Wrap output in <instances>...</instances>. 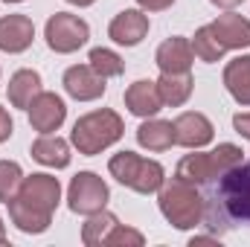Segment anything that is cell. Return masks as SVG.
<instances>
[{"label": "cell", "mask_w": 250, "mask_h": 247, "mask_svg": "<svg viewBox=\"0 0 250 247\" xmlns=\"http://www.w3.org/2000/svg\"><path fill=\"white\" fill-rule=\"evenodd\" d=\"M204 224L212 233H224L233 224H250V163L227 169L204 198Z\"/></svg>", "instance_id": "1"}, {"label": "cell", "mask_w": 250, "mask_h": 247, "mask_svg": "<svg viewBox=\"0 0 250 247\" xmlns=\"http://www.w3.org/2000/svg\"><path fill=\"white\" fill-rule=\"evenodd\" d=\"M157 206L175 230H195L204 224V195L184 178H166L157 189Z\"/></svg>", "instance_id": "2"}, {"label": "cell", "mask_w": 250, "mask_h": 247, "mask_svg": "<svg viewBox=\"0 0 250 247\" xmlns=\"http://www.w3.org/2000/svg\"><path fill=\"white\" fill-rule=\"evenodd\" d=\"M123 134H125L123 117L111 108H99V111H90V114H84L73 123L70 145L79 154L93 157V154H102L105 148H111L114 143H120Z\"/></svg>", "instance_id": "3"}, {"label": "cell", "mask_w": 250, "mask_h": 247, "mask_svg": "<svg viewBox=\"0 0 250 247\" xmlns=\"http://www.w3.org/2000/svg\"><path fill=\"white\" fill-rule=\"evenodd\" d=\"M242 160H245V151L236 143H218V148H212V151L195 148V154H187L178 163V178H184L195 186H207L218 181L227 169L239 166Z\"/></svg>", "instance_id": "4"}, {"label": "cell", "mask_w": 250, "mask_h": 247, "mask_svg": "<svg viewBox=\"0 0 250 247\" xmlns=\"http://www.w3.org/2000/svg\"><path fill=\"white\" fill-rule=\"evenodd\" d=\"M108 172L114 181H120L123 186L140 192V195H154L163 181H166V169L157 160L140 157L134 151H120L108 160Z\"/></svg>", "instance_id": "5"}, {"label": "cell", "mask_w": 250, "mask_h": 247, "mask_svg": "<svg viewBox=\"0 0 250 247\" xmlns=\"http://www.w3.org/2000/svg\"><path fill=\"white\" fill-rule=\"evenodd\" d=\"M44 38H47V47L59 56H70L76 50H82L90 38V26L79 18V15H70V12H56L50 15L47 26H44Z\"/></svg>", "instance_id": "6"}, {"label": "cell", "mask_w": 250, "mask_h": 247, "mask_svg": "<svg viewBox=\"0 0 250 247\" xmlns=\"http://www.w3.org/2000/svg\"><path fill=\"white\" fill-rule=\"evenodd\" d=\"M108 201H111V189L96 172H79L67 186V206L76 215H93L105 209Z\"/></svg>", "instance_id": "7"}, {"label": "cell", "mask_w": 250, "mask_h": 247, "mask_svg": "<svg viewBox=\"0 0 250 247\" xmlns=\"http://www.w3.org/2000/svg\"><path fill=\"white\" fill-rule=\"evenodd\" d=\"M18 198H23L29 206L35 209H44V212H56V206L62 204V184L56 175H47V172H35V175H26Z\"/></svg>", "instance_id": "8"}, {"label": "cell", "mask_w": 250, "mask_h": 247, "mask_svg": "<svg viewBox=\"0 0 250 247\" xmlns=\"http://www.w3.org/2000/svg\"><path fill=\"white\" fill-rule=\"evenodd\" d=\"M108 79H102L90 64H73L64 70V90L67 96H73L76 102H93V99H102L108 84Z\"/></svg>", "instance_id": "9"}, {"label": "cell", "mask_w": 250, "mask_h": 247, "mask_svg": "<svg viewBox=\"0 0 250 247\" xmlns=\"http://www.w3.org/2000/svg\"><path fill=\"white\" fill-rule=\"evenodd\" d=\"M26 114H29V125H32L38 134H53V131H59L64 125V120H67V105H64V99L59 93L41 90V93L29 102Z\"/></svg>", "instance_id": "10"}, {"label": "cell", "mask_w": 250, "mask_h": 247, "mask_svg": "<svg viewBox=\"0 0 250 247\" xmlns=\"http://www.w3.org/2000/svg\"><path fill=\"white\" fill-rule=\"evenodd\" d=\"M175 145L184 148H204L215 140V125L209 123V117H204L201 111H184L181 117H175Z\"/></svg>", "instance_id": "11"}, {"label": "cell", "mask_w": 250, "mask_h": 247, "mask_svg": "<svg viewBox=\"0 0 250 247\" xmlns=\"http://www.w3.org/2000/svg\"><path fill=\"white\" fill-rule=\"evenodd\" d=\"M148 15L143 9H123L120 15H114L111 26H108V38L120 47H137L146 35H148Z\"/></svg>", "instance_id": "12"}, {"label": "cell", "mask_w": 250, "mask_h": 247, "mask_svg": "<svg viewBox=\"0 0 250 247\" xmlns=\"http://www.w3.org/2000/svg\"><path fill=\"white\" fill-rule=\"evenodd\" d=\"M154 62L160 67V73H189L192 64H195V50H192V41L184 35H172L166 38L157 53H154Z\"/></svg>", "instance_id": "13"}, {"label": "cell", "mask_w": 250, "mask_h": 247, "mask_svg": "<svg viewBox=\"0 0 250 247\" xmlns=\"http://www.w3.org/2000/svg\"><path fill=\"white\" fill-rule=\"evenodd\" d=\"M125 108L140 117V120H148V117H157L163 111V99H160V90H157V82L151 79H137L134 84H128L125 90Z\"/></svg>", "instance_id": "14"}, {"label": "cell", "mask_w": 250, "mask_h": 247, "mask_svg": "<svg viewBox=\"0 0 250 247\" xmlns=\"http://www.w3.org/2000/svg\"><path fill=\"white\" fill-rule=\"evenodd\" d=\"M35 41V23L29 15H6L0 18V50L3 53H23Z\"/></svg>", "instance_id": "15"}, {"label": "cell", "mask_w": 250, "mask_h": 247, "mask_svg": "<svg viewBox=\"0 0 250 247\" xmlns=\"http://www.w3.org/2000/svg\"><path fill=\"white\" fill-rule=\"evenodd\" d=\"M212 32L218 38V44L224 50H245L250 47V21L236 15V12H227V15H218L212 23Z\"/></svg>", "instance_id": "16"}, {"label": "cell", "mask_w": 250, "mask_h": 247, "mask_svg": "<svg viewBox=\"0 0 250 247\" xmlns=\"http://www.w3.org/2000/svg\"><path fill=\"white\" fill-rule=\"evenodd\" d=\"M6 206H9L12 224H15L21 233H26V236H41V233H47L50 224H53V212H44V209L29 206L23 198H12Z\"/></svg>", "instance_id": "17"}, {"label": "cell", "mask_w": 250, "mask_h": 247, "mask_svg": "<svg viewBox=\"0 0 250 247\" xmlns=\"http://www.w3.org/2000/svg\"><path fill=\"white\" fill-rule=\"evenodd\" d=\"M32 160H38L41 166H50V169H67L70 166V143L62 140L59 134H41L32 148H29Z\"/></svg>", "instance_id": "18"}, {"label": "cell", "mask_w": 250, "mask_h": 247, "mask_svg": "<svg viewBox=\"0 0 250 247\" xmlns=\"http://www.w3.org/2000/svg\"><path fill=\"white\" fill-rule=\"evenodd\" d=\"M221 79H224L227 93H230L239 105L250 108V56H236L233 62H227Z\"/></svg>", "instance_id": "19"}, {"label": "cell", "mask_w": 250, "mask_h": 247, "mask_svg": "<svg viewBox=\"0 0 250 247\" xmlns=\"http://www.w3.org/2000/svg\"><path fill=\"white\" fill-rule=\"evenodd\" d=\"M6 93H9V102H12V108H21V111H26L29 108V102L41 93V73L38 70H29V67H23V70H18L12 79H9V87H6Z\"/></svg>", "instance_id": "20"}, {"label": "cell", "mask_w": 250, "mask_h": 247, "mask_svg": "<svg viewBox=\"0 0 250 247\" xmlns=\"http://www.w3.org/2000/svg\"><path fill=\"white\" fill-rule=\"evenodd\" d=\"M157 90H160L163 105L181 108V105L189 102V96H192V90H195V79H192V73H160Z\"/></svg>", "instance_id": "21"}, {"label": "cell", "mask_w": 250, "mask_h": 247, "mask_svg": "<svg viewBox=\"0 0 250 247\" xmlns=\"http://www.w3.org/2000/svg\"><path fill=\"white\" fill-rule=\"evenodd\" d=\"M137 143L148 151H169L175 145V125L169 120L148 117L146 123L137 128Z\"/></svg>", "instance_id": "22"}, {"label": "cell", "mask_w": 250, "mask_h": 247, "mask_svg": "<svg viewBox=\"0 0 250 247\" xmlns=\"http://www.w3.org/2000/svg\"><path fill=\"white\" fill-rule=\"evenodd\" d=\"M117 224H120V218H117L114 212L99 209V212L87 215V221L82 224V242H84L87 247H102L105 239H108V233H111Z\"/></svg>", "instance_id": "23"}, {"label": "cell", "mask_w": 250, "mask_h": 247, "mask_svg": "<svg viewBox=\"0 0 250 247\" xmlns=\"http://www.w3.org/2000/svg\"><path fill=\"white\" fill-rule=\"evenodd\" d=\"M192 50H195V59H201V62H207V64H215V62H221L224 59V47L218 44V38H215V32H212V26L207 23V26H201L192 38Z\"/></svg>", "instance_id": "24"}, {"label": "cell", "mask_w": 250, "mask_h": 247, "mask_svg": "<svg viewBox=\"0 0 250 247\" xmlns=\"http://www.w3.org/2000/svg\"><path fill=\"white\" fill-rule=\"evenodd\" d=\"M87 64L102 76V79H117L125 73V62L120 53L108 50V47H93L90 56H87Z\"/></svg>", "instance_id": "25"}, {"label": "cell", "mask_w": 250, "mask_h": 247, "mask_svg": "<svg viewBox=\"0 0 250 247\" xmlns=\"http://www.w3.org/2000/svg\"><path fill=\"white\" fill-rule=\"evenodd\" d=\"M23 169L15 160H0V204H9L12 198H18L21 184H23Z\"/></svg>", "instance_id": "26"}, {"label": "cell", "mask_w": 250, "mask_h": 247, "mask_svg": "<svg viewBox=\"0 0 250 247\" xmlns=\"http://www.w3.org/2000/svg\"><path fill=\"white\" fill-rule=\"evenodd\" d=\"M143 245H146V236H143L140 230L125 227V224H117V227L108 233V239H105L102 247H143Z\"/></svg>", "instance_id": "27"}, {"label": "cell", "mask_w": 250, "mask_h": 247, "mask_svg": "<svg viewBox=\"0 0 250 247\" xmlns=\"http://www.w3.org/2000/svg\"><path fill=\"white\" fill-rule=\"evenodd\" d=\"M12 131H15V123H12V117H9V111L0 105V143H6L9 137H12Z\"/></svg>", "instance_id": "28"}, {"label": "cell", "mask_w": 250, "mask_h": 247, "mask_svg": "<svg viewBox=\"0 0 250 247\" xmlns=\"http://www.w3.org/2000/svg\"><path fill=\"white\" fill-rule=\"evenodd\" d=\"M175 0H137V6L143 9V12H163V9H169Z\"/></svg>", "instance_id": "29"}, {"label": "cell", "mask_w": 250, "mask_h": 247, "mask_svg": "<svg viewBox=\"0 0 250 247\" xmlns=\"http://www.w3.org/2000/svg\"><path fill=\"white\" fill-rule=\"evenodd\" d=\"M233 128H236V134H242L245 140H250V114H236L233 117Z\"/></svg>", "instance_id": "30"}, {"label": "cell", "mask_w": 250, "mask_h": 247, "mask_svg": "<svg viewBox=\"0 0 250 247\" xmlns=\"http://www.w3.org/2000/svg\"><path fill=\"white\" fill-rule=\"evenodd\" d=\"M195 245H215L218 247V239H212V236H192L189 239V247H195Z\"/></svg>", "instance_id": "31"}, {"label": "cell", "mask_w": 250, "mask_h": 247, "mask_svg": "<svg viewBox=\"0 0 250 247\" xmlns=\"http://www.w3.org/2000/svg\"><path fill=\"white\" fill-rule=\"evenodd\" d=\"M209 3L218 6V9H227V12H230V9H236L239 3H245V0H209Z\"/></svg>", "instance_id": "32"}, {"label": "cell", "mask_w": 250, "mask_h": 247, "mask_svg": "<svg viewBox=\"0 0 250 247\" xmlns=\"http://www.w3.org/2000/svg\"><path fill=\"white\" fill-rule=\"evenodd\" d=\"M67 3H70V6H82V9H84V6H93L96 0H67Z\"/></svg>", "instance_id": "33"}, {"label": "cell", "mask_w": 250, "mask_h": 247, "mask_svg": "<svg viewBox=\"0 0 250 247\" xmlns=\"http://www.w3.org/2000/svg\"><path fill=\"white\" fill-rule=\"evenodd\" d=\"M9 242V236H6V224H3V218H0V245H6Z\"/></svg>", "instance_id": "34"}, {"label": "cell", "mask_w": 250, "mask_h": 247, "mask_svg": "<svg viewBox=\"0 0 250 247\" xmlns=\"http://www.w3.org/2000/svg\"><path fill=\"white\" fill-rule=\"evenodd\" d=\"M3 3H23V0H3Z\"/></svg>", "instance_id": "35"}]
</instances>
